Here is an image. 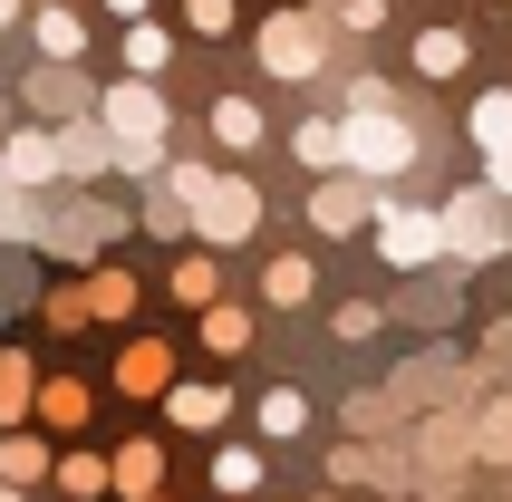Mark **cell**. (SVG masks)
<instances>
[{"instance_id":"obj_24","label":"cell","mask_w":512,"mask_h":502,"mask_svg":"<svg viewBox=\"0 0 512 502\" xmlns=\"http://www.w3.org/2000/svg\"><path fill=\"white\" fill-rule=\"evenodd\" d=\"M416 68H426V78H455L464 68V29H426V39H416Z\"/></svg>"},{"instance_id":"obj_5","label":"cell","mask_w":512,"mask_h":502,"mask_svg":"<svg viewBox=\"0 0 512 502\" xmlns=\"http://www.w3.org/2000/svg\"><path fill=\"white\" fill-rule=\"evenodd\" d=\"M368 232H377V251H387L397 271H426V261H445V232H435V213H416V203H377Z\"/></svg>"},{"instance_id":"obj_8","label":"cell","mask_w":512,"mask_h":502,"mask_svg":"<svg viewBox=\"0 0 512 502\" xmlns=\"http://www.w3.org/2000/svg\"><path fill=\"white\" fill-rule=\"evenodd\" d=\"M0 184H10V194H39V184H58V136L20 126V136L0 145Z\"/></svg>"},{"instance_id":"obj_27","label":"cell","mask_w":512,"mask_h":502,"mask_svg":"<svg viewBox=\"0 0 512 502\" xmlns=\"http://www.w3.org/2000/svg\"><path fill=\"white\" fill-rule=\"evenodd\" d=\"M29 406H39L49 425H87V387H78V377H58V387H39Z\"/></svg>"},{"instance_id":"obj_2","label":"cell","mask_w":512,"mask_h":502,"mask_svg":"<svg viewBox=\"0 0 512 502\" xmlns=\"http://www.w3.org/2000/svg\"><path fill=\"white\" fill-rule=\"evenodd\" d=\"M416 165V126H406L397 107H348L339 126V174H358V184H387V174Z\"/></svg>"},{"instance_id":"obj_32","label":"cell","mask_w":512,"mask_h":502,"mask_svg":"<svg viewBox=\"0 0 512 502\" xmlns=\"http://www.w3.org/2000/svg\"><path fill=\"white\" fill-rule=\"evenodd\" d=\"M107 10H126V20H145V0H107Z\"/></svg>"},{"instance_id":"obj_31","label":"cell","mask_w":512,"mask_h":502,"mask_svg":"<svg viewBox=\"0 0 512 502\" xmlns=\"http://www.w3.org/2000/svg\"><path fill=\"white\" fill-rule=\"evenodd\" d=\"M194 29H203V39H223V29H232V0H194Z\"/></svg>"},{"instance_id":"obj_18","label":"cell","mask_w":512,"mask_h":502,"mask_svg":"<svg viewBox=\"0 0 512 502\" xmlns=\"http://www.w3.org/2000/svg\"><path fill=\"white\" fill-rule=\"evenodd\" d=\"M49 474H58V493H78V502H97V493H107V464H97V454H49Z\"/></svg>"},{"instance_id":"obj_33","label":"cell","mask_w":512,"mask_h":502,"mask_svg":"<svg viewBox=\"0 0 512 502\" xmlns=\"http://www.w3.org/2000/svg\"><path fill=\"white\" fill-rule=\"evenodd\" d=\"M0 502H20V483H0Z\"/></svg>"},{"instance_id":"obj_26","label":"cell","mask_w":512,"mask_h":502,"mask_svg":"<svg viewBox=\"0 0 512 502\" xmlns=\"http://www.w3.org/2000/svg\"><path fill=\"white\" fill-rule=\"evenodd\" d=\"M165 58H174V39H165L155 20H136V29H126V68H136V78H155Z\"/></svg>"},{"instance_id":"obj_36","label":"cell","mask_w":512,"mask_h":502,"mask_svg":"<svg viewBox=\"0 0 512 502\" xmlns=\"http://www.w3.org/2000/svg\"><path fill=\"white\" fill-rule=\"evenodd\" d=\"M319 502H339V493H319Z\"/></svg>"},{"instance_id":"obj_9","label":"cell","mask_w":512,"mask_h":502,"mask_svg":"<svg viewBox=\"0 0 512 502\" xmlns=\"http://www.w3.org/2000/svg\"><path fill=\"white\" fill-rule=\"evenodd\" d=\"M368 213H377V184H358V174H329V184L310 194V223L319 232H358Z\"/></svg>"},{"instance_id":"obj_28","label":"cell","mask_w":512,"mask_h":502,"mask_svg":"<svg viewBox=\"0 0 512 502\" xmlns=\"http://www.w3.org/2000/svg\"><path fill=\"white\" fill-rule=\"evenodd\" d=\"M29 97H39V107H49V116H78V107H87L68 68H39V78H29Z\"/></svg>"},{"instance_id":"obj_29","label":"cell","mask_w":512,"mask_h":502,"mask_svg":"<svg viewBox=\"0 0 512 502\" xmlns=\"http://www.w3.org/2000/svg\"><path fill=\"white\" fill-rule=\"evenodd\" d=\"M203 348H252V309H213V319H203Z\"/></svg>"},{"instance_id":"obj_7","label":"cell","mask_w":512,"mask_h":502,"mask_svg":"<svg viewBox=\"0 0 512 502\" xmlns=\"http://www.w3.org/2000/svg\"><path fill=\"white\" fill-rule=\"evenodd\" d=\"M329 474H339V483H368V493H416L406 445H339V454H329Z\"/></svg>"},{"instance_id":"obj_35","label":"cell","mask_w":512,"mask_h":502,"mask_svg":"<svg viewBox=\"0 0 512 502\" xmlns=\"http://www.w3.org/2000/svg\"><path fill=\"white\" fill-rule=\"evenodd\" d=\"M0 203H10V184H0Z\"/></svg>"},{"instance_id":"obj_25","label":"cell","mask_w":512,"mask_h":502,"mask_svg":"<svg viewBox=\"0 0 512 502\" xmlns=\"http://www.w3.org/2000/svg\"><path fill=\"white\" fill-rule=\"evenodd\" d=\"M49 474V445H39V435H10V445H0V483H39Z\"/></svg>"},{"instance_id":"obj_14","label":"cell","mask_w":512,"mask_h":502,"mask_svg":"<svg viewBox=\"0 0 512 502\" xmlns=\"http://www.w3.org/2000/svg\"><path fill=\"white\" fill-rule=\"evenodd\" d=\"M464 126H474V145H484V155H503V145H512V87H484Z\"/></svg>"},{"instance_id":"obj_6","label":"cell","mask_w":512,"mask_h":502,"mask_svg":"<svg viewBox=\"0 0 512 502\" xmlns=\"http://www.w3.org/2000/svg\"><path fill=\"white\" fill-rule=\"evenodd\" d=\"M319 49H329V39H319L310 10H281V20L261 29V68H271V78H319Z\"/></svg>"},{"instance_id":"obj_3","label":"cell","mask_w":512,"mask_h":502,"mask_svg":"<svg viewBox=\"0 0 512 502\" xmlns=\"http://www.w3.org/2000/svg\"><path fill=\"white\" fill-rule=\"evenodd\" d=\"M435 232H445V261H464V271H484V261L512 251V213L493 194H455L445 213H435Z\"/></svg>"},{"instance_id":"obj_30","label":"cell","mask_w":512,"mask_h":502,"mask_svg":"<svg viewBox=\"0 0 512 502\" xmlns=\"http://www.w3.org/2000/svg\"><path fill=\"white\" fill-rule=\"evenodd\" d=\"M484 194H493V203H512V145H503V155H484Z\"/></svg>"},{"instance_id":"obj_11","label":"cell","mask_w":512,"mask_h":502,"mask_svg":"<svg viewBox=\"0 0 512 502\" xmlns=\"http://www.w3.org/2000/svg\"><path fill=\"white\" fill-rule=\"evenodd\" d=\"M155 474H165V454L145 445V435H136L126 454H107V493H136V502H155Z\"/></svg>"},{"instance_id":"obj_22","label":"cell","mask_w":512,"mask_h":502,"mask_svg":"<svg viewBox=\"0 0 512 502\" xmlns=\"http://www.w3.org/2000/svg\"><path fill=\"white\" fill-rule=\"evenodd\" d=\"M290 155H300L310 174H339V126H329V116H310V126L290 136Z\"/></svg>"},{"instance_id":"obj_20","label":"cell","mask_w":512,"mask_h":502,"mask_svg":"<svg viewBox=\"0 0 512 502\" xmlns=\"http://www.w3.org/2000/svg\"><path fill=\"white\" fill-rule=\"evenodd\" d=\"M474 454L484 464H512V396H493L484 416H474Z\"/></svg>"},{"instance_id":"obj_15","label":"cell","mask_w":512,"mask_h":502,"mask_svg":"<svg viewBox=\"0 0 512 502\" xmlns=\"http://www.w3.org/2000/svg\"><path fill=\"white\" fill-rule=\"evenodd\" d=\"M319 290V271L310 261H300V251H281V261H271V271H261V300H281V309H300Z\"/></svg>"},{"instance_id":"obj_10","label":"cell","mask_w":512,"mask_h":502,"mask_svg":"<svg viewBox=\"0 0 512 502\" xmlns=\"http://www.w3.org/2000/svg\"><path fill=\"white\" fill-rule=\"evenodd\" d=\"M261 474H271V454H261V445H223V454H213V502L261 493Z\"/></svg>"},{"instance_id":"obj_17","label":"cell","mask_w":512,"mask_h":502,"mask_svg":"<svg viewBox=\"0 0 512 502\" xmlns=\"http://www.w3.org/2000/svg\"><path fill=\"white\" fill-rule=\"evenodd\" d=\"M165 416H174V425H223L232 396H223V387H165Z\"/></svg>"},{"instance_id":"obj_34","label":"cell","mask_w":512,"mask_h":502,"mask_svg":"<svg viewBox=\"0 0 512 502\" xmlns=\"http://www.w3.org/2000/svg\"><path fill=\"white\" fill-rule=\"evenodd\" d=\"M0 29H10V0H0Z\"/></svg>"},{"instance_id":"obj_12","label":"cell","mask_w":512,"mask_h":502,"mask_svg":"<svg viewBox=\"0 0 512 502\" xmlns=\"http://www.w3.org/2000/svg\"><path fill=\"white\" fill-rule=\"evenodd\" d=\"M107 165H116L107 126H68V136H58V174H107Z\"/></svg>"},{"instance_id":"obj_16","label":"cell","mask_w":512,"mask_h":502,"mask_svg":"<svg viewBox=\"0 0 512 502\" xmlns=\"http://www.w3.org/2000/svg\"><path fill=\"white\" fill-rule=\"evenodd\" d=\"M116 377H126V396H165V387H174V358L145 338V348H126V367H116Z\"/></svg>"},{"instance_id":"obj_21","label":"cell","mask_w":512,"mask_h":502,"mask_svg":"<svg viewBox=\"0 0 512 502\" xmlns=\"http://www.w3.org/2000/svg\"><path fill=\"white\" fill-rule=\"evenodd\" d=\"M300 425H310V396H300V387H271V396H261V435H271V445L300 435Z\"/></svg>"},{"instance_id":"obj_13","label":"cell","mask_w":512,"mask_h":502,"mask_svg":"<svg viewBox=\"0 0 512 502\" xmlns=\"http://www.w3.org/2000/svg\"><path fill=\"white\" fill-rule=\"evenodd\" d=\"M29 29H39V58H49V68H68V58L87 49V20H78V10H39Z\"/></svg>"},{"instance_id":"obj_1","label":"cell","mask_w":512,"mask_h":502,"mask_svg":"<svg viewBox=\"0 0 512 502\" xmlns=\"http://www.w3.org/2000/svg\"><path fill=\"white\" fill-rule=\"evenodd\" d=\"M165 194L184 203V232H203V242H252V223H261V194L252 184H232V174H203V165H174L165 174Z\"/></svg>"},{"instance_id":"obj_19","label":"cell","mask_w":512,"mask_h":502,"mask_svg":"<svg viewBox=\"0 0 512 502\" xmlns=\"http://www.w3.org/2000/svg\"><path fill=\"white\" fill-rule=\"evenodd\" d=\"M213 136H223L232 155H242V145H261V107H252V97H213Z\"/></svg>"},{"instance_id":"obj_23","label":"cell","mask_w":512,"mask_h":502,"mask_svg":"<svg viewBox=\"0 0 512 502\" xmlns=\"http://www.w3.org/2000/svg\"><path fill=\"white\" fill-rule=\"evenodd\" d=\"M29 396H39V377H29V358H20V348H0V416L20 425V416H29Z\"/></svg>"},{"instance_id":"obj_4","label":"cell","mask_w":512,"mask_h":502,"mask_svg":"<svg viewBox=\"0 0 512 502\" xmlns=\"http://www.w3.org/2000/svg\"><path fill=\"white\" fill-rule=\"evenodd\" d=\"M97 126H107L116 155H165V97H155V78H116L97 97Z\"/></svg>"}]
</instances>
